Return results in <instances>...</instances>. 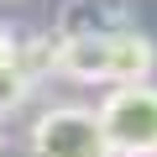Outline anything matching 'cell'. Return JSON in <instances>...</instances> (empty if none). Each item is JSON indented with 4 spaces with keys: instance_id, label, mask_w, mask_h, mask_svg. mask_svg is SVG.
<instances>
[{
    "instance_id": "1",
    "label": "cell",
    "mask_w": 157,
    "mask_h": 157,
    "mask_svg": "<svg viewBox=\"0 0 157 157\" xmlns=\"http://www.w3.org/2000/svg\"><path fill=\"white\" fill-rule=\"evenodd\" d=\"M100 131L115 157H157V89L121 84L100 105Z\"/></svg>"
},
{
    "instance_id": "5",
    "label": "cell",
    "mask_w": 157,
    "mask_h": 157,
    "mask_svg": "<svg viewBox=\"0 0 157 157\" xmlns=\"http://www.w3.org/2000/svg\"><path fill=\"white\" fill-rule=\"evenodd\" d=\"M152 68H157L152 37H141L136 26L121 32V37H110V84H115V89H121V84H147Z\"/></svg>"
},
{
    "instance_id": "8",
    "label": "cell",
    "mask_w": 157,
    "mask_h": 157,
    "mask_svg": "<svg viewBox=\"0 0 157 157\" xmlns=\"http://www.w3.org/2000/svg\"><path fill=\"white\" fill-rule=\"evenodd\" d=\"M105 157H115V152H105Z\"/></svg>"
},
{
    "instance_id": "4",
    "label": "cell",
    "mask_w": 157,
    "mask_h": 157,
    "mask_svg": "<svg viewBox=\"0 0 157 157\" xmlns=\"http://www.w3.org/2000/svg\"><path fill=\"white\" fill-rule=\"evenodd\" d=\"M58 73L73 84H110V37H58Z\"/></svg>"
},
{
    "instance_id": "6",
    "label": "cell",
    "mask_w": 157,
    "mask_h": 157,
    "mask_svg": "<svg viewBox=\"0 0 157 157\" xmlns=\"http://www.w3.org/2000/svg\"><path fill=\"white\" fill-rule=\"evenodd\" d=\"M32 84L37 78L21 68V63H11V68H0V115H11V110H21L26 105V94H32Z\"/></svg>"
},
{
    "instance_id": "3",
    "label": "cell",
    "mask_w": 157,
    "mask_h": 157,
    "mask_svg": "<svg viewBox=\"0 0 157 157\" xmlns=\"http://www.w3.org/2000/svg\"><path fill=\"white\" fill-rule=\"evenodd\" d=\"M131 32V0H68L58 11V37H121Z\"/></svg>"
},
{
    "instance_id": "2",
    "label": "cell",
    "mask_w": 157,
    "mask_h": 157,
    "mask_svg": "<svg viewBox=\"0 0 157 157\" xmlns=\"http://www.w3.org/2000/svg\"><path fill=\"white\" fill-rule=\"evenodd\" d=\"M32 152L37 157H105V131H100V110L84 105H52L37 115L32 126Z\"/></svg>"
},
{
    "instance_id": "7",
    "label": "cell",
    "mask_w": 157,
    "mask_h": 157,
    "mask_svg": "<svg viewBox=\"0 0 157 157\" xmlns=\"http://www.w3.org/2000/svg\"><path fill=\"white\" fill-rule=\"evenodd\" d=\"M11 63H21V37H11L0 26V68H11Z\"/></svg>"
}]
</instances>
